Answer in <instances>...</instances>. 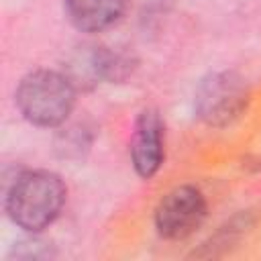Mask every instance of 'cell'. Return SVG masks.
Instances as JSON below:
<instances>
[{
	"label": "cell",
	"mask_w": 261,
	"mask_h": 261,
	"mask_svg": "<svg viewBox=\"0 0 261 261\" xmlns=\"http://www.w3.org/2000/svg\"><path fill=\"white\" fill-rule=\"evenodd\" d=\"M65 184L53 171L35 169L14 177L6 192V214L22 230L41 232L65 204Z\"/></svg>",
	"instance_id": "1"
},
{
	"label": "cell",
	"mask_w": 261,
	"mask_h": 261,
	"mask_svg": "<svg viewBox=\"0 0 261 261\" xmlns=\"http://www.w3.org/2000/svg\"><path fill=\"white\" fill-rule=\"evenodd\" d=\"M126 0H65L69 22L82 33H100L120 20Z\"/></svg>",
	"instance_id": "6"
},
{
	"label": "cell",
	"mask_w": 261,
	"mask_h": 261,
	"mask_svg": "<svg viewBox=\"0 0 261 261\" xmlns=\"http://www.w3.org/2000/svg\"><path fill=\"white\" fill-rule=\"evenodd\" d=\"M163 157V120L155 108H145L135 122L130 139L133 167L143 179H149L159 171Z\"/></svg>",
	"instance_id": "5"
},
{
	"label": "cell",
	"mask_w": 261,
	"mask_h": 261,
	"mask_svg": "<svg viewBox=\"0 0 261 261\" xmlns=\"http://www.w3.org/2000/svg\"><path fill=\"white\" fill-rule=\"evenodd\" d=\"M47 243L39 241V239H31V241H24V243H18V247H14V253L18 257H24V259H37V257H47L49 255V249L45 247Z\"/></svg>",
	"instance_id": "7"
},
{
	"label": "cell",
	"mask_w": 261,
	"mask_h": 261,
	"mask_svg": "<svg viewBox=\"0 0 261 261\" xmlns=\"http://www.w3.org/2000/svg\"><path fill=\"white\" fill-rule=\"evenodd\" d=\"M208 214L204 194L194 186L173 188L155 208V228L167 241H181L202 226Z\"/></svg>",
	"instance_id": "4"
},
{
	"label": "cell",
	"mask_w": 261,
	"mask_h": 261,
	"mask_svg": "<svg viewBox=\"0 0 261 261\" xmlns=\"http://www.w3.org/2000/svg\"><path fill=\"white\" fill-rule=\"evenodd\" d=\"M14 102L31 124L43 128L59 126L75 106V86L61 71L35 69L20 80Z\"/></svg>",
	"instance_id": "2"
},
{
	"label": "cell",
	"mask_w": 261,
	"mask_h": 261,
	"mask_svg": "<svg viewBox=\"0 0 261 261\" xmlns=\"http://www.w3.org/2000/svg\"><path fill=\"white\" fill-rule=\"evenodd\" d=\"M249 100L251 90L243 75L237 71H214L198 84L194 110L204 124L222 128L243 116Z\"/></svg>",
	"instance_id": "3"
}]
</instances>
